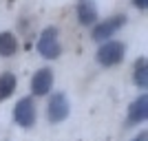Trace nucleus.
<instances>
[{
	"label": "nucleus",
	"mask_w": 148,
	"mask_h": 141,
	"mask_svg": "<svg viewBox=\"0 0 148 141\" xmlns=\"http://www.w3.org/2000/svg\"><path fill=\"white\" fill-rule=\"evenodd\" d=\"M13 91H16V75L13 73L0 75V99H7Z\"/></svg>",
	"instance_id": "10"
},
{
	"label": "nucleus",
	"mask_w": 148,
	"mask_h": 141,
	"mask_svg": "<svg viewBox=\"0 0 148 141\" xmlns=\"http://www.w3.org/2000/svg\"><path fill=\"white\" fill-rule=\"evenodd\" d=\"M38 51H40L42 57H49V60L60 55V42H58V29L56 27H49V29L42 31V35L38 40Z\"/></svg>",
	"instance_id": "1"
},
{
	"label": "nucleus",
	"mask_w": 148,
	"mask_h": 141,
	"mask_svg": "<svg viewBox=\"0 0 148 141\" xmlns=\"http://www.w3.org/2000/svg\"><path fill=\"white\" fill-rule=\"evenodd\" d=\"M148 115V97L146 95H142V97H137L133 104H130V110H128V119L130 123H139L144 121Z\"/></svg>",
	"instance_id": "7"
},
{
	"label": "nucleus",
	"mask_w": 148,
	"mask_h": 141,
	"mask_svg": "<svg viewBox=\"0 0 148 141\" xmlns=\"http://www.w3.org/2000/svg\"><path fill=\"white\" fill-rule=\"evenodd\" d=\"M124 20H126L124 16H115V18H111V20H104L102 25H97L95 29H93V40H97V42L108 40V37L124 25Z\"/></svg>",
	"instance_id": "5"
},
{
	"label": "nucleus",
	"mask_w": 148,
	"mask_h": 141,
	"mask_svg": "<svg viewBox=\"0 0 148 141\" xmlns=\"http://www.w3.org/2000/svg\"><path fill=\"white\" fill-rule=\"evenodd\" d=\"M51 86H53V73L49 68H40L31 80V91L36 95H47L51 91Z\"/></svg>",
	"instance_id": "6"
},
{
	"label": "nucleus",
	"mask_w": 148,
	"mask_h": 141,
	"mask_svg": "<svg viewBox=\"0 0 148 141\" xmlns=\"http://www.w3.org/2000/svg\"><path fill=\"white\" fill-rule=\"evenodd\" d=\"M133 141H146V132H142V135H139V137H135Z\"/></svg>",
	"instance_id": "13"
},
{
	"label": "nucleus",
	"mask_w": 148,
	"mask_h": 141,
	"mask_svg": "<svg viewBox=\"0 0 148 141\" xmlns=\"http://www.w3.org/2000/svg\"><path fill=\"white\" fill-rule=\"evenodd\" d=\"M135 2V7H139V9H146V5H148V0H133Z\"/></svg>",
	"instance_id": "12"
},
{
	"label": "nucleus",
	"mask_w": 148,
	"mask_h": 141,
	"mask_svg": "<svg viewBox=\"0 0 148 141\" xmlns=\"http://www.w3.org/2000/svg\"><path fill=\"white\" fill-rule=\"evenodd\" d=\"M122 57H124V44L119 42H104L97 51V62L102 66H113V64L122 62Z\"/></svg>",
	"instance_id": "3"
},
{
	"label": "nucleus",
	"mask_w": 148,
	"mask_h": 141,
	"mask_svg": "<svg viewBox=\"0 0 148 141\" xmlns=\"http://www.w3.org/2000/svg\"><path fill=\"white\" fill-rule=\"evenodd\" d=\"M16 51H18V40H16V35H11V33H0V55L9 57V55H13Z\"/></svg>",
	"instance_id": "9"
},
{
	"label": "nucleus",
	"mask_w": 148,
	"mask_h": 141,
	"mask_svg": "<svg viewBox=\"0 0 148 141\" xmlns=\"http://www.w3.org/2000/svg\"><path fill=\"white\" fill-rule=\"evenodd\" d=\"M51 121H64L69 117V99L62 95V93H56V95H51L49 99V110H47Z\"/></svg>",
	"instance_id": "4"
},
{
	"label": "nucleus",
	"mask_w": 148,
	"mask_h": 141,
	"mask_svg": "<svg viewBox=\"0 0 148 141\" xmlns=\"http://www.w3.org/2000/svg\"><path fill=\"white\" fill-rule=\"evenodd\" d=\"M13 119L22 126V128H31L36 121V104L31 97H22L13 108Z\"/></svg>",
	"instance_id": "2"
},
{
	"label": "nucleus",
	"mask_w": 148,
	"mask_h": 141,
	"mask_svg": "<svg viewBox=\"0 0 148 141\" xmlns=\"http://www.w3.org/2000/svg\"><path fill=\"white\" fill-rule=\"evenodd\" d=\"M77 16H80L82 25H93L97 20V7L93 0H80L77 5Z\"/></svg>",
	"instance_id": "8"
},
{
	"label": "nucleus",
	"mask_w": 148,
	"mask_h": 141,
	"mask_svg": "<svg viewBox=\"0 0 148 141\" xmlns=\"http://www.w3.org/2000/svg\"><path fill=\"white\" fill-rule=\"evenodd\" d=\"M148 68H146V57H139V60L135 62V82L137 86H142V88H146L148 84Z\"/></svg>",
	"instance_id": "11"
}]
</instances>
